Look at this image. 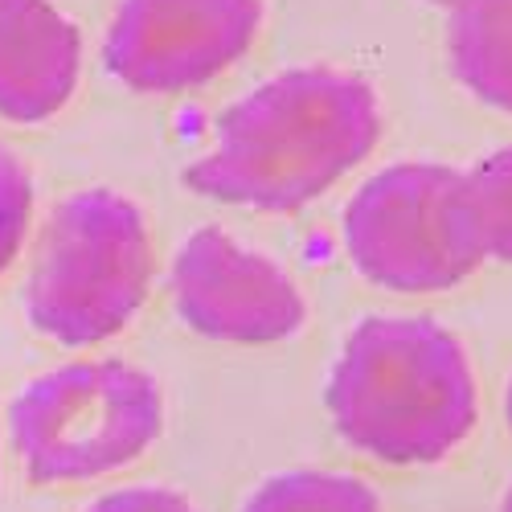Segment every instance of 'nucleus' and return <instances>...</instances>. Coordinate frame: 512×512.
Listing matches in <instances>:
<instances>
[{
  "mask_svg": "<svg viewBox=\"0 0 512 512\" xmlns=\"http://www.w3.org/2000/svg\"><path fill=\"white\" fill-rule=\"evenodd\" d=\"M508 422H512V390H508Z\"/></svg>",
  "mask_w": 512,
  "mask_h": 512,
  "instance_id": "15",
  "label": "nucleus"
},
{
  "mask_svg": "<svg viewBox=\"0 0 512 512\" xmlns=\"http://www.w3.org/2000/svg\"><path fill=\"white\" fill-rule=\"evenodd\" d=\"M345 238L353 263L394 291H439L484 263L463 209V177L443 164H398L361 185Z\"/></svg>",
  "mask_w": 512,
  "mask_h": 512,
  "instance_id": "5",
  "label": "nucleus"
},
{
  "mask_svg": "<svg viewBox=\"0 0 512 512\" xmlns=\"http://www.w3.org/2000/svg\"><path fill=\"white\" fill-rule=\"evenodd\" d=\"M504 512H512V492H508V500H504Z\"/></svg>",
  "mask_w": 512,
  "mask_h": 512,
  "instance_id": "14",
  "label": "nucleus"
},
{
  "mask_svg": "<svg viewBox=\"0 0 512 512\" xmlns=\"http://www.w3.org/2000/svg\"><path fill=\"white\" fill-rule=\"evenodd\" d=\"M9 422L33 484L91 480L132 463L160 435V390L123 361H78L37 377Z\"/></svg>",
  "mask_w": 512,
  "mask_h": 512,
  "instance_id": "4",
  "label": "nucleus"
},
{
  "mask_svg": "<svg viewBox=\"0 0 512 512\" xmlns=\"http://www.w3.org/2000/svg\"><path fill=\"white\" fill-rule=\"evenodd\" d=\"M177 308L189 328L213 340L263 345L304 324L295 283L263 254L234 246L222 230H197L173 267Z\"/></svg>",
  "mask_w": 512,
  "mask_h": 512,
  "instance_id": "7",
  "label": "nucleus"
},
{
  "mask_svg": "<svg viewBox=\"0 0 512 512\" xmlns=\"http://www.w3.org/2000/svg\"><path fill=\"white\" fill-rule=\"evenodd\" d=\"M218 152L185 181L218 201L300 209L373 148L377 103L361 78L340 70H291L218 119Z\"/></svg>",
  "mask_w": 512,
  "mask_h": 512,
  "instance_id": "1",
  "label": "nucleus"
},
{
  "mask_svg": "<svg viewBox=\"0 0 512 512\" xmlns=\"http://www.w3.org/2000/svg\"><path fill=\"white\" fill-rule=\"evenodd\" d=\"M246 512H381L377 496L353 476L291 472L250 496Z\"/></svg>",
  "mask_w": 512,
  "mask_h": 512,
  "instance_id": "11",
  "label": "nucleus"
},
{
  "mask_svg": "<svg viewBox=\"0 0 512 512\" xmlns=\"http://www.w3.org/2000/svg\"><path fill=\"white\" fill-rule=\"evenodd\" d=\"M29 205H33V185L21 160L0 144V271L13 263L21 250L25 226H29Z\"/></svg>",
  "mask_w": 512,
  "mask_h": 512,
  "instance_id": "12",
  "label": "nucleus"
},
{
  "mask_svg": "<svg viewBox=\"0 0 512 512\" xmlns=\"http://www.w3.org/2000/svg\"><path fill=\"white\" fill-rule=\"evenodd\" d=\"M447 5H455V0H447Z\"/></svg>",
  "mask_w": 512,
  "mask_h": 512,
  "instance_id": "16",
  "label": "nucleus"
},
{
  "mask_svg": "<svg viewBox=\"0 0 512 512\" xmlns=\"http://www.w3.org/2000/svg\"><path fill=\"white\" fill-rule=\"evenodd\" d=\"M447 41L467 87L512 111V0H455Z\"/></svg>",
  "mask_w": 512,
  "mask_h": 512,
  "instance_id": "9",
  "label": "nucleus"
},
{
  "mask_svg": "<svg viewBox=\"0 0 512 512\" xmlns=\"http://www.w3.org/2000/svg\"><path fill=\"white\" fill-rule=\"evenodd\" d=\"M259 0H123L107 66L136 91H185L246 54Z\"/></svg>",
  "mask_w": 512,
  "mask_h": 512,
  "instance_id": "6",
  "label": "nucleus"
},
{
  "mask_svg": "<svg viewBox=\"0 0 512 512\" xmlns=\"http://www.w3.org/2000/svg\"><path fill=\"white\" fill-rule=\"evenodd\" d=\"M328 406L336 431L381 463H435L476 422L459 340L435 320H365L345 345Z\"/></svg>",
  "mask_w": 512,
  "mask_h": 512,
  "instance_id": "2",
  "label": "nucleus"
},
{
  "mask_svg": "<svg viewBox=\"0 0 512 512\" xmlns=\"http://www.w3.org/2000/svg\"><path fill=\"white\" fill-rule=\"evenodd\" d=\"M78 78V33L46 0H0V115H54Z\"/></svg>",
  "mask_w": 512,
  "mask_h": 512,
  "instance_id": "8",
  "label": "nucleus"
},
{
  "mask_svg": "<svg viewBox=\"0 0 512 512\" xmlns=\"http://www.w3.org/2000/svg\"><path fill=\"white\" fill-rule=\"evenodd\" d=\"M463 209L480 250L512 263V148L480 160L463 177Z\"/></svg>",
  "mask_w": 512,
  "mask_h": 512,
  "instance_id": "10",
  "label": "nucleus"
},
{
  "mask_svg": "<svg viewBox=\"0 0 512 512\" xmlns=\"http://www.w3.org/2000/svg\"><path fill=\"white\" fill-rule=\"evenodd\" d=\"M91 512H197V508L185 496L164 488H127L103 496L99 504H91Z\"/></svg>",
  "mask_w": 512,
  "mask_h": 512,
  "instance_id": "13",
  "label": "nucleus"
},
{
  "mask_svg": "<svg viewBox=\"0 0 512 512\" xmlns=\"http://www.w3.org/2000/svg\"><path fill=\"white\" fill-rule=\"evenodd\" d=\"M152 246L144 218L119 193L91 189L62 201L37 238L25 287L29 320L66 345H95L144 304Z\"/></svg>",
  "mask_w": 512,
  "mask_h": 512,
  "instance_id": "3",
  "label": "nucleus"
}]
</instances>
